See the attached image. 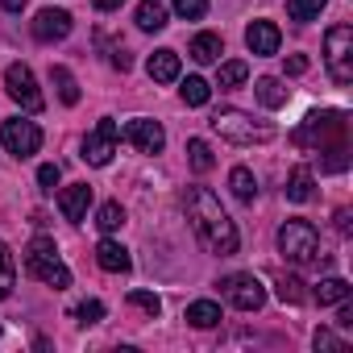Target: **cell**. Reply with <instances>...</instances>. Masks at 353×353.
I'll return each mask as SVG.
<instances>
[{
    "mask_svg": "<svg viewBox=\"0 0 353 353\" xmlns=\"http://www.w3.org/2000/svg\"><path fill=\"white\" fill-rule=\"evenodd\" d=\"M188 221L196 229V237L204 241L208 254H221V258H233L241 237H237V225L229 221V212L221 208V200L208 192V188H188Z\"/></svg>",
    "mask_w": 353,
    "mask_h": 353,
    "instance_id": "cell-1",
    "label": "cell"
},
{
    "mask_svg": "<svg viewBox=\"0 0 353 353\" xmlns=\"http://www.w3.org/2000/svg\"><path fill=\"white\" fill-rule=\"evenodd\" d=\"M299 150H320V154H328L324 162H320V170H345L349 166V121H345V112H312L299 129H295V137H291Z\"/></svg>",
    "mask_w": 353,
    "mask_h": 353,
    "instance_id": "cell-2",
    "label": "cell"
},
{
    "mask_svg": "<svg viewBox=\"0 0 353 353\" xmlns=\"http://www.w3.org/2000/svg\"><path fill=\"white\" fill-rule=\"evenodd\" d=\"M208 125H212V133H221L233 145H254V141H270L274 137V125L270 121H254L241 108H221V112H212Z\"/></svg>",
    "mask_w": 353,
    "mask_h": 353,
    "instance_id": "cell-3",
    "label": "cell"
},
{
    "mask_svg": "<svg viewBox=\"0 0 353 353\" xmlns=\"http://www.w3.org/2000/svg\"><path fill=\"white\" fill-rule=\"evenodd\" d=\"M26 270H30L38 283L54 287V291H67V287H71V270H67V262L59 258V250H54L50 237H34V241L26 245Z\"/></svg>",
    "mask_w": 353,
    "mask_h": 353,
    "instance_id": "cell-4",
    "label": "cell"
},
{
    "mask_svg": "<svg viewBox=\"0 0 353 353\" xmlns=\"http://www.w3.org/2000/svg\"><path fill=\"white\" fill-rule=\"evenodd\" d=\"M279 250H283V258L295 262V266H320V262H324L320 237H316V229H312L307 221H287V225L279 229Z\"/></svg>",
    "mask_w": 353,
    "mask_h": 353,
    "instance_id": "cell-5",
    "label": "cell"
},
{
    "mask_svg": "<svg viewBox=\"0 0 353 353\" xmlns=\"http://www.w3.org/2000/svg\"><path fill=\"white\" fill-rule=\"evenodd\" d=\"M324 67L332 75L336 88L353 83V30L349 26H332L324 38Z\"/></svg>",
    "mask_w": 353,
    "mask_h": 353,
    "instance_id": "cell-6",
    "label": "cell"
},
{
    "mask_svg": "<svg viewBox=\"0 0 353 353\" xmlns=\"http://www.w3.org/2000/svg\"><path fill=\"white\" fill-rule=\"evenodd\" d=\"M216 287H221V295H225L237 312H258V307L266 303V287H262L254 274H225Z\"/></svg>",
    "mask_w": 353,
    "mask_h": 353,
    "instance_id": "cell-7",
    "label": "cell"
},
{
    "mask_svg": "<svg viewBox=\"0 0 353 353\" xmlns=\"http://www.w3.org/2000/svg\"><path fill=\"white\" fill-rule=\"evenodd\" d=\"M117 137H121V129H117V121L112 117H100V125L83 137V162L88 166H108L112 162V154H117Z\"/></svg>",
    "mask_w": 353,
    "mask_h": 353,
    "instance_id": "cell-8",
    "label": "cell"
},
{
    "mask_svg": "<svg viewBox=\"0 0 353 353\" xmlns=\"http://www.w3.org/2000/svg\"><path fill=\"white\" fill-rule=\"evenodd\" d=\"M0 141H5V150H9V154L30 158V154H38V150H42V129H38L34 121L13 117V121L0 125Z\"/></svg>",
    "mask_w": 353,
    "mask_h": 353,
    "instance_id": "cell-9",
    "label": "cell"
},
{
    "mask_svg": "<svg viewBox=\"0 0 353 353\" xmlns=\"http://www.w3.org/2000/svg\"><path fill=\"white\" fill-rule=\"evenodd\" d=\"M5 88H9V96H13L26 112H42V92H38V79H34V71H30L26 63H13V67L5 71Z\"/></svg>",
    "mask_w": 353,
    "mask_h": 353,
    "instance_id": "cell-10",
    "label": "cell"
},
{
    "mask_svg": "<svg viewBox=\"0 0 353 353\" xmlns=\"http://www.w3.org/2000/svg\"><path fill=\"white\" fill-rule=\"evenodd\" d=\"M125 141L133 150H141V154H162L166 129L158 121H150V117H133V121H125Z\"/></svg>",
    "mask_w": 353,
    "mask_h": 353,
    "instance_id": "cell-11",
    "label": "cell"
},
{
    "mask_svg": "<svg viewBox=\"0 0 353 353\" xmlns=\"http://www.w3.org/2000/svg\"><path fill=\"white\" fill-rule=\"evenodd\" d=\"M71 34V13H63V9H42L38 17H34V38L38 42H63Z\"/></svg>",
    "mask_w": 353,
    "mask_h": 353,
    "instance_id": "cell-12",
    "label": "cell"
},
{
    "mask_svg": "<svg viewBox=\"0 0 353 353\" xmlns=\"http://www.w3.org/2000/svg\"><path fill=\"white\" fill-rule=\"evenodd\" d=\"M88 204H92V188L88 183H71V188L59 192V208H63V216L71 225H83L88 221Z\"/></svg>",
    "mask_w": 353,
    "mask_h": 353,
    "instance_id": "cell-13",
    "label": "cell"
},
{
    "mask_svg": "<svg viewBox=\"0 0 353 353\" xmlns=\"http://www.w3.org/2000/svg\"><path fill=\"white\" fill-rule=\"evenodd\" d=\"M245 46H250L254 54H279L283 34H279L274 21H250V30H245Z\"/></svg>",
    "mask_w": 353,
    "mask_h": 353,
    "instance_id": "cell-14",
    "label": "cell"
},
{
    "mask_svg": "<svg viewBox=\"0 0 353 353\" xmlns=\"http://www.w3.org/2000/svg\"><path fill=\"white\" fill-rule=\"evenodd\" d=\"M96 262H100V270H108V274H129V270H133L129 250H125L121 241H108V237L96 245Z\"/></svg>",
    "mask_w": 353,
    "mask_h": 353,
    "instance_id": "cell-15",
    "label": "cell"
},
{
    "mask_svg": "<svg viewBox=\"0 0 353 353\" xmlns=\"http://www.w3.org/2000/svg\"><path fill=\"white\" fill-rule=\"evenodd\" d=\"M283 192H287L291 204H307V200L316 196V174H312L307 166H295V170L287 174V188H283Z\"/></svg>",
    "mask_w": 353,
    "mask_h": 353,
    "instance_id": "cell-16",
    "label": "cell"
},
{
    "mask_svg": "<svg viewBox=\"0 0 353 353\" xmlns=\"http://www.w3.org/2000/svg\"><path fill=\"white\" fill-rule=\"evenodd\" d=\"M145 71H150L154 83H174V79H179V54H174V50H154Z\"/></svg>",
    "mask_w": 353,
    "mask_h": 353,
    "instance_id": "cell-17",
    "label": "cell"
},
{
    "mask_svg": "<svg viewBox=\"0 0 353 353\" xmlns=\"http://www.w3.org/2000/svg\"><path fill=\"white\" fill-rule=\"evenodd\" d=\"M229 188H233V196H237L241 204H254V200H258V179H254L250 166H233V170H229Z\"/></svg>",
    "mask_w": 353,
    "mask_h": 353,
    "instance_id": "cell-18",
    "label": "cell"
},
{
    "mask_svg": "<svg viewBox=\"0 0 353 353\" xmlns=\"http://www.w3.org/2000/svg\"><path fill=\"white\" fill-rule=\"evenodd\" d=\"M188 324H192V328H216V324H221V303H212V299L188 303Z\"/></svg>",
    "mask_w": 353,
    "mask_h": 353,
    "instance_id": "cell-19",
    "label": "cell"
},
{
    "mask_svg": "<svg viewBox=\"0 0 353 353\" xmlns=\"http://www.w3.org/2000/svg\"><path fill=\"white\" fill-rule=\"evenodd\" d=\"M133 21H137V30H145V34H158V30L166 26V9L158 5V0H141V5H137V13H133Z\"/></svg>",
    "mask_w": 353,
    "mask_h": 353,
    "instance_id": "cell-20",
    "label": "cell"
},
{
    "mask_svg": "<svg viewBox=\"0 0 353 353\" xmlns=\"http://www.w3.org/2000/svg\"><path fill=\"white\" fill-rule=\"evenodd\" d=\"M221 54H225L221 34H196V38H192V59H196V63H216Z\"/></svg>",
    "mask_w": 353,
    "mask_h": 353,
    "instance_id": "cell-21",
    "label": "cell"
},
{
    "mask_svg": "<svg viewBox=\"0 0 353 353\" xmlns=\"http://www.w3.org/2000/svg\"><path fill=\"white\" fill-rule=\"evenodd\" d=\"M254 92H258V100L266 104V108H283L287 104V88H283V79H274V75H262L258 83H254Z\"/></svg>",
    "mask_w": 353,
    "mask_h": 353,
    "instance_id": "cell-22",
    "label": "cell"
},
{
    "mask_svg": "<svg viewBox=\"0 0 353 353\" xmlns=\"http://www.w3.org/2000/svg\"><path fill=\"white\" fill-rule=\"evenodd\" d=\"M349 291H353V287H349L345 279H320L312 295H316V303H320V307H332V303L349 299Z\"/></svg>",
    "mask_w": 353,
    "mask_h": 353,
    "instance_id": "cell-23",
    "label": "cell"
},
{
    "mask_svg": "<svg viewBox=\"0 0 353 353\" xmlns=\"http://www.w3.org/2000/svg\"><path fill=\"white\" fill-rule=\"evenodd\" d=\"M13 287H17V258H13V250L5 241H0V299H9Z\"/></svg>",
    "mask_w": 353,
    "mask_h": 353,
    "instance_id": "cell-24",
    "label": "cell"
},
{
    "mask_svg": "<svg viewBox=\"0 0 353 353\" xmlns=\"http://www.w3.org/2000/svg\"><path fill=\"white\" fill-rule=\"evenodd\" d=\"M188 162H192V170H196V174H208V170L216 166L212 145H208L204 137H192V141H188Z\"/></svg>",
    "mask_w": 353,
    "mask_h": 353,
    "instance_id": "cell-25",
    "label": "cell"
},
{
    "mask_svg": "<svg viewBox=\"0 0 353 353\" xmlns=\"http://www.w3.org/2000/svg\"><path fill=\"white\" fill-rule=\"evenodd\" d=\"M50 79H54V88H59V100L71 108V104H79V83H75V75L67 71V67H50Z\"/></svg>",
    "mask_w": 353,
    "mask_h": 353,
    "instance_id": "cell-26",
    "label": "cell"
},
{
    "mask_svg": "<svg viewBox=\"0 0 353 353\" xmlns=\"http://www.w3.org/2000/svg\"><path fill=\"white\" fill-rule=\"evenodd\" d=\"M179 92H183V104H188V108H204V104H208V96H212V88H208L200 75H188Z\"/></svg>",
    "mask_w": 353,
    "mask_h": 353,
    "instance_id": "cell-27",
    "label": "cell"
},
{
    "mask_svg": "<svg viewBox=\"0 0 353 353\" xmlns=\"http://www.w3.org/2000/svg\"><path fill=\"white\" fill-rule=\"evenodd\" d=\"M274 295H279L283 303H303V299H307V291H303V283H299L295 274H274Z\"/></svg>",
    "mask_w": 353,
    "mask_h": 353,
    "instance_id": "cell-28",
    "label": "cell"
},
{
    "mask_svg": "<svg viewBox=\"0 0 353 353\" xmlns=\"http://www.w3.org/2000/svg\"><path fill=\"white\" fill-rule=\"evenodd\" d=\"M324 5L328 0H287V13H291V21H316L324 13Z\"/></svg>",
    "mask_w": 353,
    "mask_h": 353,
    "instance_id": "cell-29",
    "label": "cell"
},
{
    "mask_svg": "<svg viewBox=\"0 0 353 353\" xmlns=\"http://www.w3.org/2000/svg\"><path fill=\"white\" fill-rule=\"evenodd\" d=\"M245 75H250V67H245L241 59L221 63V71H216V88H237V83H245Z\"/></svg>",
    "mask_w": 353,
    "mask_h": 353,
    "instance_id": "cell-30",
    "label": "cell"
},
{
    "mask_svg": "<svg viewBox=\"0 0 353 353\" xmlns=\"http://www.w3.org/2000/svg\"><path fill=\"white\" fill-rule=\"evenodd\" d=\"M96 225H100L104 233H117V229L125 225V208H121L117 200H108V204H100V212H96Z\"/></svg>",
    "mask_w": 353,
    "mask_h": 353,
    "instance_id": "cell-31",
    "label": "cell"
},
{
    "mask_svg": "<svg viewBox=\"0 0 353 353\" xmlns=\"http://www.w3.org/2000/svg\"><path fill=\"white\" fill-rule=\"evenodd\" d=\"M129 303H133V307H141L150 320L162 312V299H158V295H150V291H129Z\"/></svg>",
    "mask_w": 353,
    "mask_h": 353,
    "instance_id": "cell-32",
    "label": "cell"
},
{
    "mask_svg": "<svg viewBox=\"0 0 353 353\" xmlns=\"http://www.w3.org/2000/svg\"><path fill=\"white\" fill-rule=\"evenodd\" d=\"M312 345H316V349H324V353H341V349H345V336H336L332 328H316Z\"/></svg>",
    "mask_w": 353,
    "mask_h": 353,
    "instance_id": "cell-33",
    "label": "cell"
},
{
    "mask_svg": "<svg viewBox=\"0 0 353 353\" xmlns=\"http://www.w3.org/2000/svg\"><path fill=\"white\" fill-rule=\"evenodd\" d=\"M174 13H179L183 21H200L208 13V0H174Z\"/></svg>",
    "mask_w": 353,
    "mask_h": 353,
    "instance_id": "cell-34",
    "label": "cell"
},
{
    "mask_svg": "<svg viewBox=\"0 0 353 353\" xmlns=\"http://www.w3.org/2000/svg\"><path fill=\"white\" fill-rule=\"evenodd\" d=\"M75 316H79V324H100V320H104V303H100V299H83V303L75 307Z\"/></svg>",
    "mask_w": 353,
    "mask_h": 353,
    "instance_id": "cell-35",
    "label": "cell"
},
{
    "mask_svg": "<svg viewBox=\"0 0 353 353\" xmlns=\"http://www.w3.org/2000/svg\"><path fill=\"white\" fill-rule=\"evenodd\" d=\"M59 179H63V170H59L54 162L38 166V183H42V192H54V188H59Z\"/></svg>",
    "mask_w": 353,
    "mask_h": 353,
    "instance_id": "cell-36",
    "label": "cell"
},
{
    "mask_svg": "<svg viewBox=\"0 0 353 353\" xmlns=\"http://www.w3.org/2000/svg\"><path fill=\"white\" fill-rule=\"evenodd\" d=\"M283 71H287V75H303V71H307V59H303V54H291V59L283 63Z\"/></svg>",
    "mask_w": 353,
    "mask_h": 353,
    "instance_id": "cell-37",
    "label": "cell"
},
{
    "mask_svg": "<svg viewBox=\"0 0 353 353\" xmlns=\"http://www.w3.org/2000/svg\"><path fill=\"white\" fill-rule=\"evenodd\" d=\"M336 324H341V328H353V307H349V299H341V316H336Z\"/></svg>",
    "mask_w": 353,
    "mask_h": 353,
    "instance_id": "cell-38",
    "label": "cell"
},
{
    "mask_svg": "<svg viewBox=\"0 0 353 353\" xmlns=\"http://www.w3.org/2000/svg\"><path fill=\"white\" fill-rule=\"evenodd\" d=\"M112 67H117V71H129V67H133V59H129L125 50H117V54H112Z\"/></svg>",
    "mask_w": 353,
    "mask_h": 353,
    "instance_id": "cell-39",
    "label": "cell"
},
{
    "mask_svg": "<svg viewBox=\"0 0 353 353\" xmlns=\"http://www.w3.org/2000/svg\"><path fill=\"white\" fill-rule=\"evenodd\" d=\"M92 5H96L100 13H112V9H121V5H125V0H92Z\"/></svg>",
    "mask_w": 353,
    "mask_h": 353,
    "instance_id": "cell-40",
    "label": "cell"
},
{
    "mask_svg": "<svg viewBox=\"0 0 353 353\" xmlns=\"http://www.w3.org/2000/svg\"><path fill=\"white\" fill-rule=\"evenodd\" d=\"M332 221H336V233H349V212H345V208H341Z\"/></svg>",
    "mask_w": 353,
    "mask_h": 353,
    "instance_id": "cell-41",
    "label": "cell"
},
{
    "mask_svg": "<svg viewBox=\"0 0 353 353\" xmlns=\"http://www.w3.org/2000/svg\"><path fill=\"white\" fill-rule=\"evenodd\" d=\"M0 5H5V13H21V9H26V0H0Z\"/></svg>",
    "mask_w": 353,
    "mask_h": 353,
    "instance_id": "cell-42",
    "label": "cell"
}]
</instances>
